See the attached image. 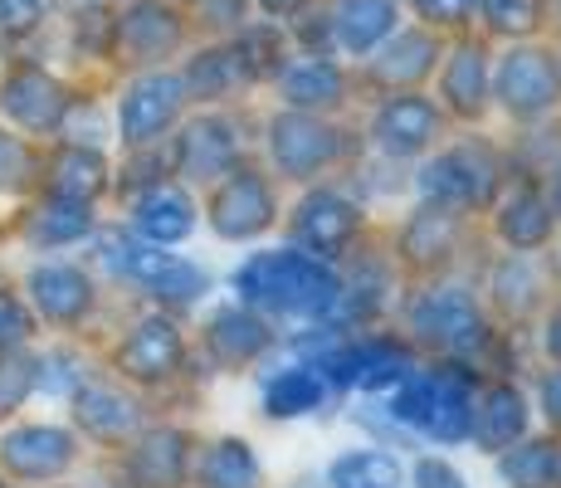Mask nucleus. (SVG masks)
Here are the masks:
<instances>
[{
  "instance_id": "40",
  "label": "nucleus",
  "mask_w": 561,
  "mask_h": 488,
  "mask_svg": "<svg viewBox=\"0 0 561 488\" xmlns=\"http://www.w3.org/2000/svg\"><path fill=\"white\" fill-rule=\"evenodd\" d=\"M35 372H39V356L30 352V347L0 352V420L25 410V400L35 396Z\"/></svg>"
},
{
  "instance_id": "18",
  "label": "nucleus",
  "mask_w": 561,
  "mask_h": 488,
  "mask_svg": "<svg viewBox=\"0 0 561 488\" xmlns=\"http://www.w3.org/2000/svg\"><path fill=\"white\" fill-rule=\"evenodd\" d=\"M191 113V98L181 73L171 69H137L117 93V143L127 147H157L176 133V123Z\"/></svg>"
},
{
  "instance_id": "10",
  "label": "nucleus",
  "mask_w": 561,
  "mask_h": 488,
  "mask_svg": "<svg viewBox=\"0 0 561 488\" xmlns=\"http://www.w3.org/2000/svg\"><path fill=\"white\" fill-rule=\"evenodd\" d=\"M357 133H362L366 157H381V161H391V167H415V161L430 157L455 127H449L445 107L435 103L430 89H391V93L362 98Z\"/></svg>"
},
{
  "instance_id": "21",
  "label": "nucleus",
  "mask_w": 561,
  "mask_h": 488,
  "mask_svg": "<svg viewBox=\"0 0 561 488\" xmlns=\"http://www.w3.org/2000/svg\"><path fill=\"white\" fill-rule=\"evenodd\" d=\"M69 410H73L79 440L99 444V450H123V444L152 420L142 390L117 382V376H99V372L69 396Z\"/></svg>"
},
{
  "instance_id": "39",
  "label": "nucleus",
  "mask_w": 561,
  "mask_h": 488,
  "mask_svg": "<svg viewBox=\"0 0 561 488\" xmlns=\"http://www.w3.org/2000/svg\"><path fill=\"white\" fill-rule=\"evenodd\" d=\"M93 376L89 356H83V347L73 342H59L49 347V352H39V372H35V390H45V396H64L69 400L73 390Z\"/></svg>"
},
{
  "instance_id": "51",
  "label": "nucleus",
  "mask_w": 561,
  "mask_h": 488,
  "mask_svg": "<svg viewBox=\"0 0 561 488\" xmlns=\"http://www.w3.org/2000/svg\"><path fill=\"white\" fill-rule=\"evenodd\" d=\"M176 5H186V10H196V5H205V0H176Z\"/></svg>"
},
{
  "instance_id": "45",
  "label": "nucleus",
  "mask_w": 561,
  "mask_h": 488,
  "mask_svg": "<svg viewBox=\"0 0 561 488\" xmlns=\"http://www.w3.org/2000/svg\"><path fill=\"white\" fill-rule=\"evenodd\" d=\"M527 332H533V342H537V362L561 366V288L542 303V313L533 318V328Z\"/></svg>"
},
{
  "instance_id": "7",
  "label": "nucleus",
  "mask_w": 561,
  "mask_h": 488,
  "mask_svg": "<svg viewBox=\"0 0 561 488\" xmlns=\"http://www.w3.org/2000/svg\"><path fill=\"white\" fill-rule=\"evenodd\" d=\"M167 151L176 181H186L191 191H205L210 181H220L225 171H234L259 151V113L250 103L191 107L176 123V133L167 137Z\"/></svg>"
},
{
  "instance_id": "29",
  "label": "nucleus",
  "mask_w": 561,
  "mask_h": 488,
  "mask_svg": "<svg viewBox=\"0 0 561 488\" xmlns=\"http://www.w3.org/2000/svg\"><path fill=\"white\" fill-rule=\"evenodd\" d=\"M181 83H186L191 107H220V103H250V93H259L250 64L234 49L230 35H210L201 49H191L181 59Z\"/></svg>"
},
{
  "instance_id": "1",
  "label": "nucleus",
  "mask_w": 561,
  "mask_h": 488,
  "mask_svg": "<svg viewBox=\"0 0 561 488\" xmlns=\"http://www.w3.org/2000/svg\"><path fill=\"white\" fill-rule=\"evenodd\" d=\"M391 322L405 332V342L420 356H445V362H473L479 372L523 376V338L493 322L489 303L469 269H449V274L405 279L401 298H396Z\"/></svg>"
},
{
  "instance_id": "23",
  "label": "nucleus",
  "mask_w": 561,
  "mask_h": 488,
  "mask_svg": "<svg viewBox=\"0 0 561 488\" xmlns=\"http://www.w3.org/2000/svg\"><path fill=\"white\" fill-rule=\"evenodd\" d=\"M25 303L54 332H79L99 313V279L73 259H39L25 274Z\"/></svg>"
},
{
  "instance_id": "12",
  "label": "nucleus",
  "mask_w": 561,
  "mask_h": 488,
  "mask_svg": "<svg viewBox=\"0 0 561 488\" xmlns=\"http://www.w3.org/2000/svg\"><path fill=\"white\" fill-rule=\"evenodd\" d=\"M191 342H196V362L210 376H250L278 356L284 328L268 322L264 313H254L250 303L225 298L201 313V322L191 328Z\"/></svg>"
},
{
  "instance_id": "46",
  "label": "nucleus",
  "mask_w": 561,
  "mask_h": 488,
  "mask_svg": "<svg viewBox=\"0 0 561 488\" xmlns=\"http://www.w3.org/2000/svg\"><path fill=\"white\" fill-rule=\"evenodd\" d=\"M49 5L54 0H0V35H10V39L35 35L45 25Z\"/></svg>"
},
{
  "instance_id": "13",
  "label": "nucleus",
  "mask_w": 561,
  "mask_h": 488,
  "mask_svg": "<svg viewBox=\"0 0 561 488\" xmlns=\"http://www.w3.org/2000/svg\"><path fill=\"white\" fill-rule=\"evenodd\" d=\"M473 284H479L483 303H489L493 322L508 332H527L542 303L561 288L557 269L547 254H517V249H489L469 264Z\"/></svg>"
},
{
  "instance_id": "52",
  "label": "nucleus",
  "mask_w": 561,
  "mask_h": 488,
  "mask_svg": "<svg viewBox=\"0 0 561 488\" xmlns=\"http://www.w3.org/2000/svg\"><path fill=\"white\" fill-rule=\"evenodd\" d=\"M0 488H5V474H0Z\"/></svg>"
},
{
  "instance_id": "15",
  "label": "nucleus",
  "mask_w": 561,
  "mask_h": 488,
  "mask_svg": "<svg viewBox=\"0 0 561 488\" xmlns=\"http://www.w3.org/2000/svg\"><path fill=\"white\" fill-rule=\"evenodd\" d=\"M489 249H517V254H547L561 235V220L547 201V186L537 171H508L503 191L479 220Z\"/></svg>"
},
{
  "instance_id": "37",
  "label": "nucleus",
  "mask_w": 561,
  "mask_h": 488,
  "mask_svg": "<svg viewBox=\"0 0 561 488\" xmlns=\"http://www.w3.org/2000/svg\"><path fill=\"white\" fill-rule=\"evenodd\" d=\"M547 0H479V15H473V30L483 39H499V45H513V39H533L547 30Z\"/></svg>"
},
{
  "instance_id": "31",
  "label": "nucleus",
  "mask_w": 561,
  "mask_h": 488,
  "mask_svg": "<svg viewBox=\"0 0 561 488\" xmlns=\"http://www.w3.org/2000/svg\"><path fill=\"white\" fill-rule=\"evenodd\" d=\"M405 25L401 0H328V30L332 49L347 64H362L376 45L396 35Z\"/></svg>"
},
{
  "instance_id": "20",
  "label": "nucleus",
  "mask_w": 561,
  "mask_h": 488,
  "mask_svg": "<svg viewBox=\"0 0 561 488\" xmlns=\"http://www.w3.org/2000/svg\"><path fill=\"white\" fill-rule=\"evenodd\" d=\"M83 440L73 425H54V420H25L0 435V474L10 484H59L79 469Z\"/></svg>"
},
{
  "instance_id": "11",
  "label": "nucleus",
  "mask_w": 561,
  "mask_h": 488,
  "mask_svg": "<svg viewBox=\"0 0 561 488\" xmlns=\"http://www.w3.org/2000/svg\"><path fill=\"white\" fill-rule=\"evenodd\" d=\"M284 201L288 191L278 186V177L259 157H250L201 191V225L220 245H259L278 230Z\"/></svg>"
},
{
  "instance_id": "17",
  "label": "nucleus",
  "mask_w": 561,
  "mask_h": 488,
  "mask_svg": "<svg viewBox=\"0 0 561 488\" xmlns=\"http://www.w3.org/2000/svg\"><path fill=\"white\" fill-rule=\"evenodd\" d=\"M191 45V15L176 0H127L113 15V59L127 69H167Z\"/></svg>"
},
{
  "instance_id": "22",
  "label": "nucleus",
  "mask_w": 561,
  "mask_h": 488,
  "mask_svg": "<svg viewBox=\"0 0 561 488\" xmlns=\"http://www.w3.org/2000/svg\"><path fill=\"white\" fill-rule=\"evenodd\" d=\"M445 39L449 35L420 25V20H415V25H401L391 39H386V45H376L362 64H352V69H357L362 98L391 93V89H430L435 64H439V54H445Z\"/></svg>"
},
{
  "instance_id": "6",
  "label": "nucleus",
  "mask_w": 561,
  "mask_h": 488,
  "mask_svg": "<svg viewBox=\"0 0 561 488\" xmlns=\"http://www.w3.org/2000/svg\"><path fill=\"white\" fill-rule=\"evenodd\" d=\"M278 235H284V245H298L304 254L342 264L352 249L376 235V215L347 186V177H332V181H312V186L288 191Z\"/></svg>"
},
{
  "instance_id": "34",
  "label": "nucleus",
  "mask_w": 561,
  "mask_h": 488,
  "mask_svg": "<svg viewBox=\"0 0 561 488\" xmlns=\"http://www.w3.org/2000/svg\"><path fill=\"white\" fill-rule=\"evenodd\" d=\"M318 488H405V459L391 444H352L322 464Z\"/></svg>"
},
{
  "instance_id": "25",
  "label": "nucleus",
  "mask_w": 561,
  "mask_h": 488,
  "mask_svg": "<svg viewBox=\"0 0 561 488\" xmlns=\"http://www.w3.org/2000/svg\"><path fill=\"white\" fill-rule=\"evenodd\" d=\"M533 390L523 376H503V372H483L479 390H473V435L469 444L479 454H503L508 444H517L533 425Z\"/></svg>"
},
{
  "instance_id": "26",
  "label": "nucleus",
  "mask_w": 561,
  "mask_h": 488,
  "mask_svg": "<svg viewBox=\"0 0 561 488\" xmlns=\"http://www.w3.org/2000/svg\"><path fill=\"white\" fill-rule=\"evenodd\" d=\"M479 366L430 356V416L420 440L435 450H463L473 435V390H479Z\"/></svg>"
},
{
  "instance_id": "32",
  "label": "nucleus",
  "mask_w": 561,
  "mask_h": 488,
  "mask_svg": "<svg viewBox=\"0 0 561 488\" xmlns=\"http://www.w3.org/2000/svg\"><path fill=\"white\" fill-rule=\"evenodd\" d=\"M191 488H268V469H264V459H259L254 440L210 435L196 444Z\"/></svg>"
},
{
  "instance_id": "8",
  "label": "nucleus",
  "mask_w": 561,
  "mask_h": 488,
  "mask_svg": "<svg viewBox=\"0 0 561 488\" xmlns=\"http://www.w3.org/2000/svg\"><path fill=\"white\" fill-rule=\"evenodd\" d=\"M386 254L396 259L405 279H425V274H449V269H469L483 254V230L473 215L445 211V205L415 201L391 225H381Z\"/></svg>"
},
{
  "instance_id": "50",
  "label": "nucleus",
  "mask_w": 561,
  "mask_h": 488,
  "mask_svg": "<svg viewBox=\"0 0 561 488\" xmlns=\"http://www.w3.org/2000/svg\"><path fill=\"white\" fill-rule=\"evenodd\" d=\"M552 137L561 143V107H557V117H552Z\"/></svg>"
},
{
  "instance_id": "47",
  "label": "nucleus",
  "mask_w": 561,
  "mask_h": 488,
  "mask_svg": "<svg viewBox=\"0 0 561 488\" xmlns=\"http://www.w3.org/2000/svg\"><path fill=\"white\" fill-rule=\"evenodd\" d=\"M244 5L254 10V15H264V20H278V25H288V20L298 15V10H308L312 0H244Z\"/></svg>"
},
{
  "instance_id": "41",
  "label": "nucleus",
  "mask_w": 561,
  "mask_h": 488,
  "mask_svg": "<svg viewBox=\"0 0 561 488\" xmlns=\"http://www.w3.org/2000/svg\"><path fill=\"white\" fill-rule=\"evenodd\" d=\"M401 5H410L420 25L439 30V35L473 30V15H479V0H401Z\"/></svg>"
},
{
  "instance_id": "28",
  "label": "nucleus",
  "mask_w": 561,
  "mask_h": 488,
  "mask_svg": "<svg viewBox=\"0 0 561 488\" xmlns=\"http://www.w3.org/2000/svg\"><path fill=\"white\" fill-rule=\"evenodd\" d=\"M259 410L274 425H298V420H312L332 406V390L322 382V372L308 362V356L278 352L274 362L259 366Z\"/></svg>"
},
{
  "instance_id": "16",
  "label": "nucleus",
  "mask_w": 561,
  "mask_h": 488,
  "mask_svg": "<svg viewBox=\"0 0 561 488\" xmlns=\"http://www.w3.org/2000/svg\"><path fill=\"white\" fill-rule=\"evenodd\" d=\"M278 107H304V113H357L362 89L357 69L342 54L322 49H288V59L264 83Z\"/></svg>"
},
{
  "instance_id": "9",
  "label": "nucleus",
  "mask_w": 561,
  "mask_h": 488,
  "mask_svg": "<svg viewBox=\"0 0 561 488\" xmlns=\"http://www.w3.org/2000/svg\"><path fill=\"white\" fill-rule=\"evenodd\" d=\"M561 107V45L557 39H513L493 54V117L508 133L552 123Z\"/></svg>"
},
{
  "instance_id": "30",
  "label": "nucleus",
  "mask_w": 561,
  "mask_h": 488,
  "mask_svg": "<svg viewBox=\"0 0 561 488\" xmlns=\"http://www.w3.org/2000/svg\"><path fill=\"white\" fill-rule=\"evenodd\" d=\"M39 191L79 205H103L113 195V157L93 143L54 137V147L45 151V167H39Z\"/></svg>"
},
{
  "instance_id": "43",
  "label": "nucleus",
  "mask_w": 561,
  "mask_h": 488,
  "mask_svg": "<svg viewBox=\"0 0 561 488\" xmlns=\"http://www.w3.org/2000/svg\"><path fill=\"white\" fill-rule=\"evenodd\" d=\"M405 488H473V484L455 459H445L439 450H425L405 464Z\"/></svg>"
},
{
  "instance_id": "3",
  "label": "nucleus",
  "mask_w": 561,
  "mask_h": 488,
  "mask_svg": "<svg viewBox=\"0 0 561 488\" xmlns=\"http://www.w3.org/2000/svg\"><path fill=\"white\" fill-rule=\"evenodd\" d=\"M337 293V264L304 254L298 245H264L244 254L230 274V298L250 303L278 328L318 322Z\"/></svg>"
},
{
  "instance_id": "48",
  "label": "nucleus",
  "mask_w": 561,
  "mask_h": 488,
  "mask_svg": "<svg viewBox=\"0 0 561 488\" xmlns=\"http://www.w3.org/2000/svg\"><path fill=\"white\" fill-rule=\"evenodd\" d=\"M542 186H547V201H552V211H557V220H561V157L542 171Z\"/></svg>"
},
{
  "instance_id": "33",
  "label": "nucleus",
  "mask_w": 561,
  "mask_h": 488,
  "mask_svg": "<svg viewBox=\"0 0 561 488\" xmlns=\"http://www.w3.org/2000/svg\"><path fill=\"white\" fill-rule=\"evenodd\" d=\"M99 230V205H79L64 195L39 191V201L25 211L20 235L35 249H69V245H89V235Z\"/></svg>"
},
{
  "instance_id": "53",
  "label": "nucleus",
  "mask_w": 561,
  "mask_h": 488,
  "mask_svg": "<svg viewBox=\"0 0 561 488\" xmlns=\"http://www.w3.org/2000/svg\"><path fill=\"white\" fill-rule=\"evenodd\" d=\"M557 488H561V474H557Z\"/></svg>"
},
{
  "instance_id": "24",
  "label": "nucleus",
  "mask_w": 561,
  "mask_h": 488,
  "mask_svg": "<svg viewBox=\"0 0 561 488\" xmlns=\"http://www.w3.org/2000/svg\"><path fill=\"white\" fill-rule=\"evenodd\" d=\"M69 107H73L69 83H64L59 73L39 69V64H15V69L0 79V113L25 137H59Z\"/></svg>"
},
{
  "instance_id": "2",
  "label": "nucleus",
  "mask_w": 561,
  "mask_h": 488,
  "mask_svg": "<svg viewBox=\"0 0 561 488\" xmlns=\"http://www.w3.org/2000/svg\"><path fill=\"white\" fill-rule=\"evenodd\" d=\"M362 133L352 113H304V107H268L259 113V151L284 191L332 181L362 161Z\"/></svg>"
},
{
  "instance_id": "42",
  "label": "nucleus",
  "mask_w": 561,
  "mask_h": 488,
  "mask_svg": "<svg viewBox=\"0 0 561 488\" xmlns=\"http://www.w3.org/2000/svg\"><path fill=\"white\" fill-rule=\"evenodd\" d=\"M39 332L35 308L25 303V293L0 288V352H15V347H30Z\"/></svg>"
},
{
  "instance_id": "5",
  "label": "nucleus",
  "mask_w": 561,
  "mask_h": 488,
  "mask_svg": "<svg viewBox=\"0 0 561 488\" xmlns=\"http://www.w3.org/2000/svg\"><path fill=\"white\" fill-rule=\"evenodd\" d=\"M107 366H113L117 382L137 386L142 396H167V390L186 386L191 376H210L196 362V342H191L186 318L152 308V303L117 332V342L107 347Z\"/></svg>"
},
{
  "instance_id": "4",
  "label": "nucleus",
  "mask_w": 561,
  "mask_h": 488,
  "mask_svg": "<svg viewBox=\"0 0 561 488\" xmlns=\"http://www.w3.org/2000/svg\"><path fill=\"white\" fill-rule=\"evenodd\" d=\"M508 171L513 167L503 137H489V127H455L430 157H420L410 167V195L483 220V211L503 191Z\"/></svg>"
},
{
  "instance_id": "14",
  "label": "nucleus",
  "mask_w": 561,
  "mask_h": 488,
  "mask_svg": "<svg viewBox=\"0 0 561 488\" xmlns=\"http://www.w3.org/2000/svg\"><path fill=\"white\" fill-rule=\"evenodd\" d=\"M430 93L445 107L449 127H489L493 123V45L479 30H459L445 39Z\"/></svg>"
},
{
  "instance_id": "27",
  "label": "nucleus",
  "mask_w": 561,
  "mask_h": 488,
  "mask_svg": "<svg viewBox=\"0 0 561 488\" xmlns=\"http://www.w3.org/2000/svg\"><path fill=\"white\" fill-rule=\"evenodd\" d=\"M123 211H127L123 215L127 230H137L147 245H161V249L186 245L191 235L201 230V191H191L186 181H176V177L127 195Z\"/></svg>"
},
{
  "instance_id": "44",
  "label": "nucleus",
  "mask_w": 561,
  "mask_h": 488,
  "mask_svg": "<svg viewBox=\"0 0 561 488\" xmlns=\"http://www.w3.org/2000/svg\"><path fill=\"white\" fill-rule=\"evenodd\" d=\"M533 416L542 420V430L561 435V366L537 362L533 372Z\"/></svg>"
},
{
  "instance_id": "49",
  "label": "nucleus",
  "mask_w": 561,
  "mask_h": 488,
  "mask_svg": "<svg viewBox=\"0 0 561 488\" xmlns=\"http://www.w3.org/2000/svg\"><path fill=\"white\" fill-rule=\"evenodd\" d=\"M547 259H552V269H557V279H561V235H557V245L547 249Z\"/></svg>"
},
{
  "instance_id": "38",
  "label": "nucleus",
  "mask_w": 561,
  "mask_h": 488,
  "mask_svg": "<svg viewBox=\"0 0 561 488\" xmlns=\"http://www.w3.org/2000/svg\"><path fill=\"white\" fill-rule=\"evenodd\" d=\"M39 167H45V151L35 147V137L0 127V195L39 191Z\"/></svg>"
},
{
  "instance_id": "36",
  "label": "nucleus",
  "mask_w": 561,
  "mask_h": 488,
  "mask_svg": "<svg viewBox=\"0 0 561 488\" xmlns=\"http://www.w3.org/2000/svg\"><path fill=\"white\" fill-rule=\"evenodd\" d=\"M210 293H215V274L201 264V259L167 254V264L147 279L142 298L152 303V308H167V313H176V318H186V313H196Z\"/></svg>"
},
{
  "instance_id": "35",
  "label": "nucleus",
  "mask_w": 561,
  "mask_h": 488,
  "mask_svg": "<svg viewBox=\"0 0 561 488\" xmlns=\"http://www.w3.org/2000/svg\"><path fill=\"white\" fill-rule=\"evenodd\" d=\"M493 469H499L503 488H557L561 435H552V430H527L517 444L493 454Z\"/></svg>"
},
{
  "instance_id": "19",
  "label": "nucleus",
  "mask_w": 561,
  "mask_h": 488,
  "mask_svg": "<svg viewBox=\"0 0 561 488\" xmlns=\"http://www.w3.org/2000/svg\"><path fill=\"white\" fill-rule=\"evenodd\" d=\"M201 435L186 420H147L117 454V488H191Z\"/></svg>"
}]
</instances>
